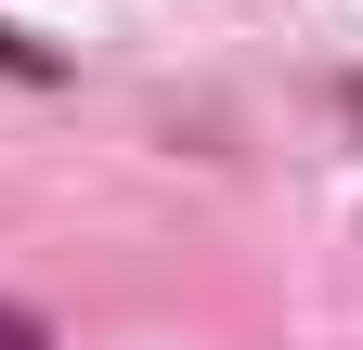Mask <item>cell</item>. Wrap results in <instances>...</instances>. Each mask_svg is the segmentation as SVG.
<instances>
[{"instance_id": "2", "label": "cell", "mask_w": 363, "mask_h": 350, "mask_svg": "<svg viewBox=\"0 0 363 350\" xmlns=\"http://www.w3.org/2000/svg\"><path fill=\"white\" fill-rule=\"evenodd\" d=\"M0 350H52V337H39V324H26V312H0Z\"/></svg>"}, {"instance_id": "1", "label": "cell", "mask_w": 363, "mask_h": 350, "mask_svg": "<svg viewBox=\"0 0 363 350\" xmlns=\"http://www.w3.org/2000/svg\"><path fill=\"white\" fill-rule=\"evenodd\" d=\"M0 78H65V52H39V39H13V26H0Z\"/></svg>"}]
</instances>
